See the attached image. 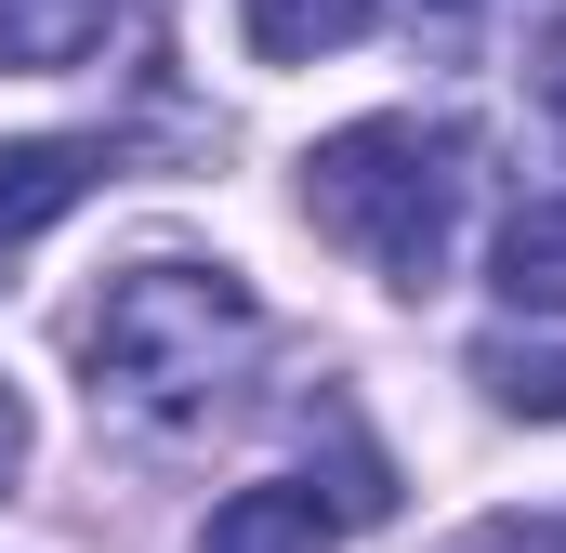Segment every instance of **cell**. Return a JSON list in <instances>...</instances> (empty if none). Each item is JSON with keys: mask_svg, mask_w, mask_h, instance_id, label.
<instances>
[{"mask_svg": "<svg viewBox=\"0 0 566 553\" xmlns=\"http://www.w3.org/2000/svg\"><path fill=\"white\" fill-rule=\"evenodd\" d=\"M382 0H238V40L264 66H316V53H356Z\"/></svg>", "mask_w": 566, "mask_h": 553, "instance_id": "cell-6", "label": "cell"}, {"mask_svg": "<svg viewBox=\"0 0 566 553\" xmlns=\"http://www.w3.org/2000/svg\"><path fill=\"white\" fill-rule=\"evenodd\" d=\"M329 541H343V501H316L303 474H277V488H238L198 553H329Z\"/></svg>", "mask_w": 566, "mask_h": 553, "instance_id": "cell-4", "label": "cell"}, {"mask_svg": "<svg viewBox=\"0 0 566 553\" xmlns=\"http://www.w3.org/2000/svg\"><path fill=\"white\" fill-rule=\"evenodd\" d=\"M93 171H106V145H80V133H13V145H0V251H27L40 225H66V211L93 198Z\"/></svg>", "mask_w": 566, "mask_h": 553, "instance_id": "cell-3", "label": "cell"}, {"mask_svg": "<svg viewBox=\"0 0 566 553\" xmlns=\"http://www.w3.org/2000/svg\"><path fill=\"white\" fill-rule=\"evenodd\" d=\"M251 343H264V303L224 264H133V276H106V303L80 316L93 409H119L133 435H198L224 409V383L251 369Z\"/></svg>", "mask_w": 566, "mask_h": 553, "instance_id": "cell-1", "label": "cell"}, {"mask_svg": "<svg viewBox=\"0 0 566 553\" xmlns=\"http://www.w3.org/2000/svg\"><path fill=\"white\" fill-rule=\"evenodd\" d=\"M448 13H461V0H448Z\"/></svg>", "mask_w": 566, "mask_h": 553, "instance_id": "cell-11", "label": "cell"}, {"mask_svg": "<svg viewBox=\"0 0 566 553\" xmlns=\"http://www.w3.org/2000/svg\"><path fill=\"white\" fill-rule=\"evenodd\" d=\"M461 133L448 119H356L303 158V211L382 276V290H434L448 238H461Z\"/></svg>", "mask_w": 566, "mask_h": 553, "instance_id": "cell-2", "label": "cell"}, {"mask_svg": "<svg viewBox=\"0 0 566 553\" xmlns=\"http://www.w3.org/2000/svg\"><path fill=\"white\" fill-rule=\"evenodd\" d=\"M488 290H501L514 316H566V198H527V211L501 225V251H488Z\"/></svg>", "mask_w": 566, "mask_h": 553, "instance_id": "cell-5", "label": "cell"}, {"mask_svg": "<svg viewBox=\"0 0 566 553\" xmlns=\"http://www.w3.org/2000/svg\"><path fill=\"white\" fill-rule=\"evenodd\" d=\"M13 474H27V396L0 383V488H13Z\"/></svg>", "mask_w": 566, "mask_h": 553, "instance_id": "cell-10", "label": "cell"}, {"mask_svg": "<svg viewBox=\"0 0 566 553\" xmlns=\"http://www.w3.org/2000/svg\"><path fill=\"white\" fill-rule=\"evenodd\" d=\"M474 383H488L514 421H566V356L554 343H474Z\"/></svg>", "mask_w": 566, "mask_h": 553, "instance_id": "cell-8", "label": "cell"}, {"mask_svg": "<svg viewBox=\"0 0 566 553\" xmlns=\"http://www.w3.org/2000/svg\"><path fill=\"white\" fill-rule=\"evenodd\" d=\"M448 553H566V514H488V528H461Z\"/></svg>", "mask_w": 566, "mask_h": 553, "instance_id": "cell-9", "label": "cell"}, {"mask_svg": "<svg viewBox=\"0 0 566 553\" xmlns=\"http://www.w3.org/2000/svg\"><path fill=\"white\" fill-rule=\"evenodd\" d=\"M119 0H0V66H80L106 53Z\"/></svg>", "mask_w": 566, "mask_h": 553, "instance_id": "cell-7", "label": "cell"}]
</instances>
